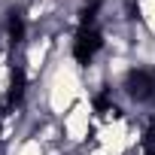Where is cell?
<instances>
[{
	"instance_id": "obj_1",
	"label": "cell",
	"mask_w": 155,
	"mask_h": 155,
	"mask_svg": "<svg viewBox=\"0 0 155 155\" xmlns=\"http://www.w3.org/2000/svg\"><path fill=\"white\" fill-rule=\"evenodd\" d=\"M94 119H97V101L91 94L79 97L76 107L61 119V131H64V143L70 149H85L91 143L94 134Z\"/></svg>"
},
{
	"instance_id": "obj_2",
	"label": "cell",
	"mask_w": 155,
	"mask_h": 155,
	"mask_svg": "<svg viewBox=\"0 0 155 155\" xmlns=\"http://www.w3.org/2000/svg\"><path fill=\"white\" fill-rule=\"evenodd\" d=\"M0 155H46V146H43L34 134H21V137H15Z\"/></svg>"
}]
</instances>
